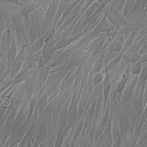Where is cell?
Here are the masks:
<instances>
[{
  "label": "cell",
  "instance_id": "f546056e",
  "mask_svg": "<svg viewBox=\"0 0 147 147\" xmlns=\"http://www.w3.org/2000/svg\"><path fill=\"white\" fill-rule=\"evenodd\" d=\"M1 20L5 21L7 23H12L11 21V14L5 8V5L1 2Z\"/></svg>",
  "mask_w": 147,
  "mask_h": 147
},
{
  "label": "cell",
  "instance_id": "74e56055",
  "mask_svg": "<svg viewBox=\"0 0 147 147\" xmlns=\"http://www.w3.org/2000/svg\"><path fill=\"white\" fill-rule=\"evenodd\" d=\"M138 62H139V63H141V64H143V63H146V62H147V53L143 54V55L141 56V58L139 59Z\"/></svg>",
  "mask_w": 147,
  "mask_h": 147
},
{
  "label": "cell",
  "instance_id": "83f0119b",
  "mask_svg": "<svg viewBox=\"0 0 147 147\" xmlns=\"http://www.w3.org/2000/svg\"><path fill=\"white\" fill-rule=\"evenodd\" d=\"M100 0H97V2H94L92 5L89 7L88 9H86L84 12V17L85 19H88L89 17H91L92 15L94 14V12L96 11V9H97V7H98V5L100 4Z\"/></svg>",
  "mask_w": 147,
  "mask_h": 147
},
{
  "label": "cell",
  "instance_id": "44dd1931",
  "mask_svg": "<svg viewBox=\"0 0 147 147\" xmlns=\"http://www.w3.org/2000/svg\"><path fill=\"white\" fill-rule=\"evenodd\" d=\"M146 120H147V102H146L145 107L143 109V112H142L140 120H139V122L137 123V125H136V127H134V140L136 142H137V138H138V136H139V134H140V131H141L142 127L145 124Z\"/></svg>",
  "mask_w": 147,
  "mask_h": 147
},
{
  "label": "cell",
  "instance_id": "7bdbcfd3",
  "mask_svg": "<svg viewBox=\"0 0 147 147\" xmlns=\"http://www.w3.org/2000/svg\"><path fill=\"white\" fill-rule=\"evenodd\" d=\"M146 89H147V88H146Z\"/></svg>",
  "mask_w": 147,
  "mask_h": 147
},
{
  "label": "cell",
  "instance_id": "9a60e30c",
  "mask_svg": "<svg viewBox=\"0 0 147 147\" xmlns=\"http://www.w3.org/2000/svg\"><path fill=\"white\" fill-rule=\"evenodd\" d=\"M131 66H132V64L129 63V65H127V68H125L124 74L122 75V79L118 82L117 86H116V89H115V96L116 95H121V93L124 91L125 85H127V82H129V80L130 79V75H131V74H130Z\"/></svg>",
  "mask_w": 147,
  "mask_h": 147
},
{
  "label": "cell",
  "instance_id": "7402d4cb",
  "mask_svg": "<svg viewBox=\"0 0 147 147\" xmlns=\"http://www.w3.org/2000/svg\"><path fill=\"white\" fill-rule=\"evenodd\" d=\"M49 96L47 95L46 93H43L39 96L38 100H37V108H38V118L42 117V115L44 114V111L47 107L49 103V100H48Z\"/></svg>",
  "mask_w": 147,
  "mask_h": 147
},
{
  "label": "cell",
  "instance_id": "7a4b0ae2",
  "mask_svg": "<svg viewBox=\"0 0 147 147\" xmlns=\"http://www.w3.org/2000/svg\"><path fill=\"white\" fill-rule=\"evenodd\" d=\"M11 21H12V26H13L14 28V32H15L18 47L19 48H22L24 44L28 42V32L27 28V25H26L23 17L20 15L19 11L11 13Z\"/></svg>",
  "mask_w": 147,
  "mask_h": 147
},
{
  "label": "cell",
  "instance_id": "836d02e7",
  "mask_svg": "<svg viewBox=\"0 0 147 147\" xmlns=\"http://www.w3.org/2000/svg\"><path fill=\"white\" fill-rule=\"evenodd\" d=\"M118 55H119V53H118V52H110V51H108V53L106 54V56H105V59H104L103 65L106 66L107 64L110 63L111 61L113 60V59H115Z\"/></svg>",
  "mask_w": 147,
  "mask_h": 147
},
{
  "label": "cell",
  "instance_id": "3957f363",
  "mask_svg": "<svg viewBox=\"0 0 147 147\" xmlns=\"http://www.w3.org/2000/svg\"><path fill=\"white\" fill-rule=\"evenodd\" d=\"M132 100L127 102L124 106H122L120 112V118H119V125H120V131L122 138L125 141L127 138V132L130 130V124H129V115L130 110H131Z\"/></svg>",
  "mask_w": 147,
  "mask_h": 147
},
{
  "label": "cell",
  "instance_id": "52a82bcc",
  "mask_svg": "<svg viewBox=\"0 0 147 147\" xmlns=\"http://www.w3.org/2000/svg\"><path fill=\"white\" fill-rule=\"evenodd\" d=\"M111 28H112V24L109 22L108 19L106 18L105 16H103L101 19V21L98 23V25H97L88 34L84 36L86 45H88V44L91 42V40L93 38H95V37H97L99 34H104V32H109Z\"/></svg>",
  "mask_w": 147,
  "mask_h": 147
},
{
  "label": "cell",
  "instance_id": "d6a6232c",
  "mask_svg": "<svg viewBox=\"0 0 147 147\" xmlns=\"http://www.w3.org/2000/svg\"><path fill=\"white\" fill-rule=\"evenodd\" d=\"M141 70H142V64L139 62H136V64H132L130 74H131L132 76H139Z\"/></svg>",
  "mask_w": 147,
  "mask_h": 147
},
{
  "label": "cell",
  "instance_id": "d590c367",
  "mask_svg": "<svg viewBox=\"0 0 147 147\" xmlns=\"http://www.w3.org/2000/svg\"><path fill=\"white\" fill-rule=\"evenodd\" d=\"M141 58V55L139 54V52H136V53H134L131 56H130V61L129 63L131 64H136V62H138L139 59Z\"/></svg>",
  "mask_w": 147,
  "mask_h": 147
},
{
  "label": "cell",
  "instance_id": "603a6c76",
  "mask_svg": "<svg viewBox=\"0 0 147 147\" xmlns=\"http://www.w3.org/2000/svg\"><path fill=\"white\" fill-rule=\"evenodd\" d=\"M123 56H124V53H123V52H120L119 55L116 57L115 59H113L110 63L107 64L106 66H104V73H105V74H108V73L110 74L111 72H113V71L118 67V65L120 64L121 61H122Z\"/></svg>",
  "mask_w": 147,
  "mask_h": 147
},
{
  "label": "cell",
  "instance_id": "b9f144b4",
  "mask_svg": "<svg viewBox=\"0 0 147 147\" xmlns=\"http://www.w3.org/2000/svg\"><path fill=\"white\" fill-rule=\"evenodd\" d=\"M144 42H145V43L147 44V40H145V41H144Z\"/></svg>",
  "mask_w": 147,
  "mask_h": 147
},
{
  "label": "cell",
  "instance_id": "d6986e66",
  "mask_svg": "<svg viewBox=\"0 0 147 147\" xmlns=\"http://www.w3.org/2000/svg\"><path fill=\"white\" fill-rule=\"evenodd\" d=\"M125 41V35H117V36L112 40V42H111L110 46H109V51L120 53V52L122 51V48H123V45H124Z\"/></svg>",
  "mask_w": 147,
  "mask_h": 147
},
{
  "label": "cell",
  "instance_id": "2e32d148",
  "mask_svg": "<svg viewBox=\"0 0 147 147\" xmlns=\"http://www.w3.org/2000/svg\"><path fill=\"white\" fill-rule=\"evenodd\" d=\"M36 125L37 124L32 125L30 129H28V131L26 132V134L24 136L23 139L21 140L19 146L20 147H32V141L34 139L35 134H36Z\"/></svg>",
  "mask_w": 147,
  "mask_h": 147
},
{
  "label": "cell",
  "instance_id": "e575fe53",
  "mask_svg": "<svg viewBox=\"0 0 147 147\" xmlns=\"http://www.w3.org/2000/svg\"><path fill=\"white\" fill-rule=\"evenodd\" d=\"M12 84H13V79H7V80H4L3 82H1V84H0V90H1V93L2 92H4L6 90L7 88H9V87L11 86Z\"/></svg>",
  "mask_w": 147,
  "mask_h": 147
},
{
  "label": "cell",
  "instance_id": "5b68a950",
  "mask_svg": "<svg viewBox=\"0 0 147 147\" xmlns=\"http://www.w3.org/2000/svg\"><path fill=\"white\" fill-rule=\"evenodd\" d=\"M57 51L56 48V42H55V36L52 37L51 39L47 40L44 44L43 48H42V54L41 57L38 60V63H37V70L39 69L44 68L47 64H49L53 59V56L55 54V52Z\"/></svg>",
  "mask_w": 147,
  "mask_h": 147
},
{
  "label": "cell",
  "instance_id": "f1b7e54d",
  "mask_svg": "<svg viewBox=\"0 0 147 147\" xmlns=\"http://www.w3.org/2000/svg\"><path fill=\"white\" fill-rule=\"evenodd\" d=\"M103 75H105L104 70H103V72L97 73V74H95V75L93 76V77H92V84H93L94 87L103 82V80H104V76Z\"/></svg>",
  "mask_w": 147,
  "mask_h": 147
},
{
  "label": "cell",
  "instance_id": "7c38bea8",
  "mask_svg": "<svg viewBox=\"0 0 147 147\" xmlns=\"http://www.w3.org/2000/svg\"><path fill=\"white\" fill-rule=\"evenodd\" d=\"M37 75L36 69H32L30 70V76L28 80H25V96L27 100H32L34 96V85H35V78Z\"/></svg>",
  "mask_w": 147,
  "mask_h": 147
},
{
  "label": "cell",
  "instance_id": "6da1fadb",
  "mask_svg": "<svg viewBox=\"0 0 147 147\" xmlns=\"http://www.w3.org/2000/svg\"><path fill=\"white\" fill-rule=\"evenodd\" d=\"M47 7L41 6L39 7L37 10L32 12V15L30 17L28 23L27 24V28L28 32V37H30V45L32 43H34L37 39L41 36L40 32H41V27L43 24L44 18H45V13H46Z\"/></svg>",
  "mask_w": 147,
  "mask_h": 147
},
{
  "label": "cell",
  "instance_id": "30bf717a",
  "mask_svg": "<svg viewBox=\"0 0 147 147\" xmlns=\"http://www.w3.org/2000/svg\"><path fill=\"white\" fill-rule=\"evenodd\" d=\"M15 32H14V28L12 26V23H8L5 28V30L1 32V47H0V51H4L8 53L9 48L12 45L14 38H15Z\"/></svg>",
  "mask_w": 147,
  "mask_h": 147
},
{
  "label": "cell",
  "instance_id": "4316f807",
  "mask_svg": "<svg viewBox=\"0 0 147 147\" xmlns=\"http://www.w3.org/2000/svg\"><path fill=\"white\" fill-rule=\"evenodd\" d=\"M106 136H105V141L103 143V146H113V134H112V121L110 122V124L108 125V127H106Z\"/></svg>",
  "mask_w": 147,
  "mask_h": 147
},
{
  "label": "cell",
  "instance_id": "ba28073f",
  "mask_svg": "<svg viewBox=\"0 0 147 147\" xmlns=\"http://www.w3.org/2000/svg\"><path fill=\"white\" fill-rule=\"evenodd\" d=\"M27 47H28L27 43L24 44L22 46V48H20V50H19V53L17 54V56L15 57V59H14L13 62H12L10 79H14L19 74L21 69H22L24 62H25V60H26V57H27V54H28Z\"/></svg>",
  "mask_w": 147,
  "mask_h": 147
},
{
  "label": "cell",
  "instance_id": "1f68e13d",
  "mask_svg": "<svg viewBox=\"0 0 147 147\" xmlns=\"http://www.w3.org/2000/svg\"><path fill=\"white\" fill-rule=\"evenodd\" d=\"M65 134H64L63 129L60 127L58 131V134H57V137L55 139V146L56 147H60V146H63V143H64V138H65Z\"/></svg>",
  "mask_w": 147,
  "mask_h": 147
},
{
  "label": "cell",
  "instance_id": "8992f818",
  "mask_svg": "<svg viewBox=\"0 0 147 147\" xmlns=\"http://www.w3.org/2000/svg\"><path fill=\"white\" fill-rule=\"evenodd\" d=\"M109 4L104 8L102 13L108 19L109 22L112 24V26H114L115 28H120V27H124V26L127 25L129 23H127V21L125 20L124 16H123L122 12H119L116 10L115 8H112Z\"/></svg>",
  "mask_w": 147,
  "mask_h": 147
},
{
  "label": "cell",
  "instance_id": "e0dca14e",
  "mask_svg": "<svg viewBox=\"0 0 147 147\" xmlns=\"http://www.w3.org/2000/svg\"><path fill=\"white\" fill-rule=\"evenodd\" d=\"M108 36H109V32H104V34H99L94 41H91L90 43L87 45V49H88V51L92 53L93 51H96V50L101 49V47L105 44L106 41H107Z\"/></svg>",
  "mask_w": 147,
  "mask_h": 147
},
{
  "label": "cell",
  "instance_id": "4dcf8cb0",
  "mask_svg": "<svg viewBox=\"0 0 147 147\" xmlns=\"http://www.w3.org/2000/svg\"><path fill=\"white\" fill-rule=\"evenodd\" d=\"M136 0H127V2H125V6H124V10H123L122 14L123 16L125 18L127 16V14L129 13V11L132 9V7H134V3H136Z\"/></svg>",
  "mask_w": 147,
  "mask_h": 147
},
{
  "label": "cell",
  "instance_id": "484cf974",
  "mask_svg": "<svg viewBox=\"0 0 147 147\" xmlns=\"http://www.w3.org/2000/svg\"><path fill=\"white\" fill-rule=\"evenodd\" d=\"M137 34H138V32H130V34H129V37H127V39H125L124 45H123L122 51H121V52H123V53L125 54V52L127 51V49H129V47L132 45V44H134V40H136V38Z\"/></svg>",
  "mask_w": 147,
  "mask_h": 147
},
{
  "label": "cell",
  "instance_id": "8fae6325",
  "mask_svg": "<svg viewBox=\"0 0 147 147\" xmlns=\"http://www.w3.org/2000/svg\"><path fill=\"white\" fill-rule=\"evenodd\" d=\"M51 70V62L49 64H47L44 68L39 69L37 70V75L36 78H35V85H34V96L36 98L37 94L39 93L41 88L43 87L44 84L47 80V78L49 76V73H50Z\"/></svg>",
  "mask_w": 147,
  "mask_h": 147
},
{
  "label": "cell",
  "instance_id": "ab89813d",
  "mask_svg": "<svg viewBox=\"0 0 147 147\" xmlns=\"http://www.w3.org/2000/svg\"><path fill=\"white\" fill-rule=\"evenodd\" d=\"M147 101V89L144 91V103H146Z\"/></svg>",
  "mask_w": 147,
  "mask_h": 147
},
{
  "label": "cell",
  "instance_id": "d4e9b609",
  "mask_svg": "<svg viewBox=\"0 0 147 147\" xmlns=\"http://www.w3.org/2000/svg\"><path fill=\"white\" fill-rule=\"evenodd\" d=\"M77 146H90V140H89L88 130L84 129L82 132L80 134L79 141L77 143Z\"/></svg>",
  "mask_w": 147,
  "mask_h": 147
},
{
  "label": "cell",
  "instance_id": "ffe728a7",
  "mask_svg": "<svg viewBox=\"0 0 147 147\" xmlns=\"http://www.w3.org/2000/svg\"><path fill=\"white\" fill-rule=\"evenodd\" d=\"M84 115L80 118L79 121V124L77 125V127H76L75 132H74V136H73V140H72L71 146H77V143H78V141H79L80 134H82V130H84Z\"/></svg>",
  "mask_w": 147,
  "mask_h": 147
},
{
  "label": "cell",
  "instance_id": "f35d334b",
  "mask_svg": "<svg viewBox=\"0 0 147 147\" xmlns=\"http://www.w3.org/2000/svg\"><path fill=\"white\" fill-rule=\"evenodd\" d=\"M45 1H47V0H32L34 3H42V4H44Z\"/></svg>",
  "mask_w": 147,
  "mask_h": 147
},
{
  "label": "cell",
  "instance_id": "ac0fdd59",
  "mask_svg": "<svg viewBox=\"0 0 147 147\" xmlns=\"http://www.w3.org/2000/svg\"><path fill=\"white\" fill-rule=\"evenodd\" d=\"M111 87H112V82H111V77L110 74H105V77L103 80V108L106 109L107 106V102H108V97L110 94Z\"/></svg>",
  "mask_w": 147,
  "mask_h": 147
},
{
  "label": "cell",
  "instance_id": "cb8c5ba5",
  "mask_svg": "<svg viewBox=\"0 0 147 147\" xmlns=\"http://www.w3.org/2000/svg\"><path fill=\"white\" fill-rule=\"evenodd\" d=\"M30 76V70L20 71L18 75L13 79V84H12V85H13V86H16V85L20 84L21 82H25L26 80H28Z\"/></svg>",
  "mask_w": 147,
  "mask_h": 147
},
{
  "label": "cell",
  "instance_id": "60d3db41",
  "mask_svg": "<svg viewBox=\"0 0 147 147\" xmlns=\"http://www.w3.org/2000/svg\"><path fill=\"white\" fill-rule=\"evenodd\" d=\"M20 1H22L23 2V3H28V0H20Z\"/></svg>",
  "mask_w": 147,
  "mask_h": 147
},
{
  "label": "cell",
  "instance_id": "9c48e42d",
  "mask_svg": "<svg viewBox=\"0 0 147 147\" xmlns=\"http://www.w3.org/2000/svg\"><path fill=\"white\" fill-rule=\"evenodd\" d=\"M30 101L25 99V102H24V104L22 105V108L18 111V114H17V116H16L15 121H14V123H13L10 136L12 134H14V132L16 131V129H17L19 127H21V125L26 122V120L28 119V113H30Z\"/></svg>",
  "mask_w": 147,
  "mask_h": 147
},
{
  "label": "cell",
  "instance_id": "8d00e7d4",
  "mask_svg": "<svg viewBox=\"0 0 147 147\" xmlns=\"http://www.w3.org/2000/svg\"><path fill=\"white\" fill-rule=\"evenodd\" d=\"M3 2H7V3H11V4H15V5H18V6H23L25 3H23L22 1L20 0H1Z\"/></svg>",
  "mask_w": 147,
  "mask_h": 147
},
{
  "label": "cell",
  "instance_id": "5bb4252c",
  "mask_svg": "<svg viewBox=\"0 0 147 147\" xmlns=\"http://www.w3.org/2000/svg\"><path fill=\"white\" fill-rule=\"evenodd\" d=\"M42 5H43L42 3H34V2H32V3H26V4H24L23 6L20 7L19 13H20V15L23 17L26 25L28 23V20H30V17L32 12L37 10V9H38L39 7H41Z\"/></svg>",
  "mask_w": 147,
  "mask_h": 147
},
{
  "label": "cell",
  "instance_id": "4fadbf2b",
  "mask_svg": "<svg viewBox=\"0 0 147 147\" xmlns=\"http://www.w3.org/2000/svg\"><path fill=\"white\" fill-rule=\"evenodd\" d=\"M137 80H138V76H134L132 79L129 80V82H127V84L125 87V93L122 98V102H121L122 106H124L125 104H127V102L132 98L134 90H136V84H137Z\"/></svg>",
  "mask_w": 147,
  "mask_h": 147
},
{
  "label": "cell",
  "instance_id": "277c9868",
  "mask_svg": "<svg viewBox=\"0 0 147 147\" xmlns=\"http://www.w3.org/2000/svg\"><path fill=\"white\" fill-rule=\"evenodd\" d=\"M144 92H140L138 97H136L132 101L131 110H130L129 115V124H130V129H134L137 123L139 122L144 109Z\"/></svg>",
  "mask_w": 147,
  "mask_h": 147
}]
</instances>
